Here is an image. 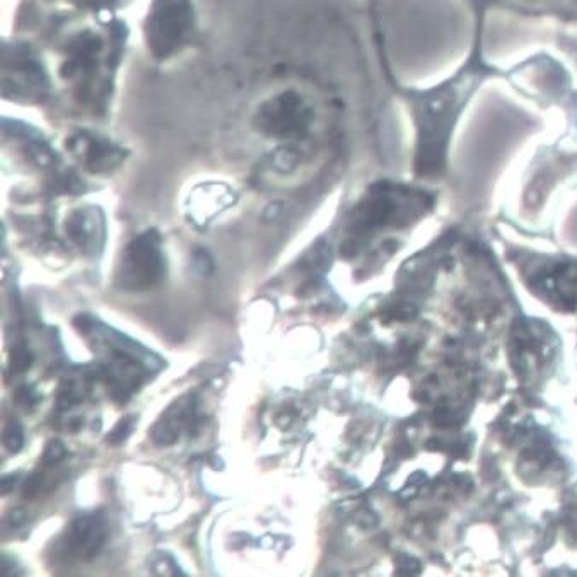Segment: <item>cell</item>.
I'll return each mask as SVG.
<instances>
[{
    "mask_svg": "<svg viewBox=\"0 0 577 577\" xmlns=\"http://www.w3.org/2000/svg\"><path fill=\"white\" fill-rule=\"evenodd\" d=\"M84 2L92 6H103L107 4V2H113V0H84Z\"/></svg>",
    "mask_w": 577,
    "mask_h": 577,
    "instance_id": "e0dca14e",
    "label": "cell"
},
{
    "mask_svg": "<svg viewBox=\"0 0 577 577\" xmlns=\"http://www.w3.org/2000/svg\"><path fill=\"white\" fill-rule=\"evenodd\" d=\"M74 327L76 330L81 331V334H88L91 330V320H89L86 315H79V317L74 318Z\"/></svg>",
    "mask_w": 577,
    "mask_h": 577,
    "instance_id": "5bb4252c",
    "label": "cell"
},
{
    "mask_svg": "<svg viewBox=\"0 0 577 577\" xmlns=\"http://www.w3.org/2000/svg\"><path fill=\"white\" fill-rule=\"evenodd\" d=\"M193 263H196L197 272L202 273V276L212 272V260H210L209 255L203 250L197 251Z\"/></svg>",
    "mask_w": 577,
    "mask_h": 577,
    "instance_id": "8fae6325",
    "label": "cell"
},
{
    "mask_svg": "<svg viewBox=\"0 0 577 577\" xmlns=\"http://www.w3.org/2000/svg\"><path fill=\"white\" fill-rule=\"evenodd\" d=\"M66 446H63V442L59 441V439H53V441L48 442L47 448H44V464H59V461H62L63 458H66Z\"/></svg>",
    "mask_w": 577,
    "mask_h": 577,
    "instance_id": "30bf717a",
    "label": "cell"
},
{
    "mask_svg": "<svg viewBox=\"0 0 577 577\" xmlns=\"http://www.w3.org/2000/svg\"><path fill=\"white\" fill-rule=\"evenodd\" d=\"M14 475H6V477L2 478V484H0V489H2V496H8V494H11L12 490H14Z\"/></svg>",
    "mask_w": 577,
    "mask_h": 577,
    "instance_id": "9a60e30c",
    "label": "cell"
},
{
    "mask_svg": "<svg viewBox=\"0 0 577 577\" xmlns=\"http://www.w3.org/2000/svg\"><path fill=\"white\" fill-rule=\"evenodd\" d=\"M133 426V417H123L117 426L111 429L110 435H108V442L110 445H120V442L126 441L130 435H132Z\"/></svg>",
    "mask_w": 577,
    "mask_h": 577,
    "instance_id": "ba28073f",
    "label": "cell"
},
{
    "mask_svg": "<svg viewBox=\"0 0 577 577\" xmlns=\"http://www.w3.org/2000/svg\"><path fill=\"white\" fill-rule=\"evenodd\" d=\"M196 33L191 0H152L143 22L146 43L152 57L168 60L181 52Z\"/></svg>",
    "mask_w": 577,
    "mask_h": 577,
    "instance_id": "7a4b0ae2",
    "label": "cell"
},
{
    "mask_svg": "<svg viewBox=\"0 0 577 577\" xmlns=\"http://www.w3.org/2000/svg\"><path fill=\"white\" fill-rule=\"evenodd\" d=\"M165 272L162 263L161 238L151 229L139 236L127 248L122 266L118 270L117 282L126 289H149L159 282Z\"/></svg>",
    "mask_w": 577,
    "mask_h": 577,
    "instance_id": "3957f363",
    "label": "cell"
},
{
    "mask_svg": "<svg viewBox=\"0 0 577 577\" xmlns=\"http://www.w3.org/2000/svg\"><path fill=\"white\" fill-rule=\"evenodd\" d=\"M260 120L267 133L291 136L306 126V110L295 94H283L263 108Z\"/></svg>",
    "mask_w": 577,
    "mask_h": 577,
    "instance_id": "277c9868",
    "label": "cell"
},
{
    "mask_svg": "<svg viewBox=\"0 0 577 577\" xmlns=\"http://www.w3.org/2000/svg\"><path fill=\"white\" fill-rule=\"evenodd\" d=\"M16 401H18L19 405H22V407H33V405L37 404V397H34V394L30 388L22 387L16 391Z\"/></svg>",
    "mask_w": 577,
    "mask_h": 577,
    "instance_id": "4fadbf2b",
    "label": "cell"
},
{
    "mask_svg": "<svg viewBox=\"0 0 577 577\" xmlns=\"http://www.w3.org/2000/svg\"><path fill=\"white\" fill-rule=\"evenodd\" d=\"M475 19L474 50L460 72L435 88L401 91L416 123V171L420 177L445 173L449 140L460 122L461 111L484 79L494 76V67L484 62L480 47L483 12L477 11Z\"/></svg>",
    "mask_w": 577,
    "mask_h": 577,
    "instance_id": "6da1fadb",
    "label": "cell"
},
{
    "mask_svg": "<svg viewBox=\"0 0 577 577\" xmlns=\"http://www.w3.org/2000/svg\"><path fill=\"white\" fill-rule=\"evenodd\" d=\"M4 445L11 452H19L24 445V436H22V427L18 420H9L4 430Z\"/></svg>",
    "mask_w": 577,
    "mask_h": 577,
    "instance_id": "8992f818",
    "label": "cell"
},
{
    "mask_svg": "<svg viewBox=\"0 0 577 577\" xmlns=\"http://www.w3.org/2000/svg\"><path fill=\"white\" fill-rule=\"evenodd\" d=\"M41 484H43L41 475H31L27 484H24V487H22V496L27 497V499L37 496L38 490L41 489Z\"/></svg>",
    "mask_w": 577,
    "mask_h": 577,
    "instance_id": "7c38bea8",
    "label": "cell"
},
{
    "mask_svg": "<svg viewBox=\"0 0 577 577\" xmlns=\"http://www.w3.org/2000/svg\"><path fill=\"white\" fill-rule=\"evenodd\" d=\"M328 260H330L328 248L325 247L324 243H320L312 248L311 251H309L308 257H305V261H302V263H305L306 267H309V269L321 270L328 266Z\"/></svg>",
    "mask_w": 577,
    "mask_h": 577,
    "instance_id": "52a82bcc",
    "label": "cell"
},
{
    "mask_svg": "<svg viewBox=\"0 0 577 577\" xmlns=\"http://www.w3.org/2000/svg\"><path fill=\"white\" fill-rule=\"evenodd\" d=\"M24 518H27L24 511H22V509H16V511L9 515V523H11L12 526H21L22 523H24Z\"/></svg>",
    "mask_w": 577,
    "mask_h": 577,
    "instance_id": "2e32d148",
    "label": "cell"
},
{
    "mask_svg": "<svg viewBox=\"0 0 577 577\" xmlns=\"http://www.w3.org/2000/svg\"><path fill=\"white\" fill-rule=\"evenodd\" d=\"M105 538H107V528H105L103 518L94 516L91 530L88 531L84 541H82L78 550L81 551L86 560L92 559V557L101 550V547H103Z\"/></svg>",
    "mask_w": 577,
    "mask_h": 577,
    "instance_id": "5b68a950",
    "label": "cell"
},
{
    "mask_svg": "<svg viewBox=\"0 0 577 577\" xmlns=\"http://www.w3.org/2000/svg\"><path fill=\"white\" fill-rule=\"evenodd\" d=\"M31 365H33V354H31L30 350L22 349V347L12 350L11 359H9V366H11L12 371H28V369L31 368Z\"/></svg>",
    "mask_w": 577,
    "mask_h": 577,
    "instance_id": "9c48e42d",
    "label": "cell"
}]
</instances>
